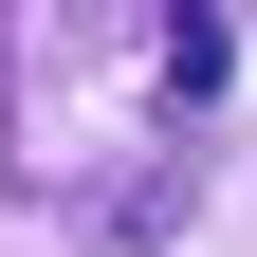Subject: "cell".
I'll list each match as a JSON object with an SVG mask.
<instances>
[{"label":"cell","mask_w":257,"mask_h":257,"mask_svg":"<svg viewBox=\"0 0 257 257\" xmlns=\"http://www.w3.org/2000/svg\"><path fill=\"white\" fill-rule=\"evenodd\" d=\"M147 19H166V110L202 128L220 92H239V19H220V0H147Z\"/></svg>","instance_id":"cell-1"}]
</instances>
